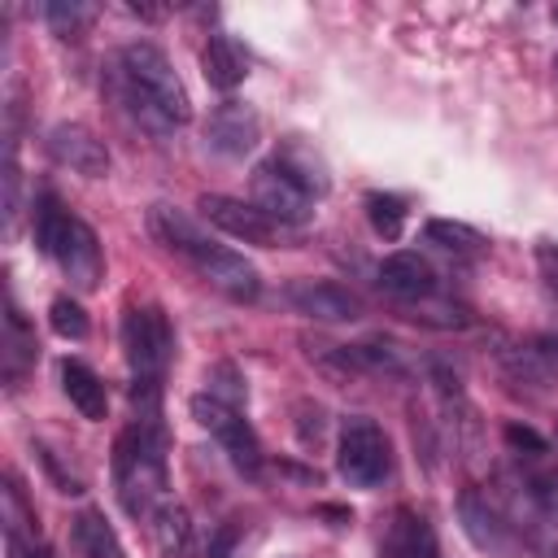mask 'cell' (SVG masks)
Wrapping results in <instances>:
<instances>
[{
	"instance_id": "1",
	"label": "cell",
	"mask_w": 558,
	"mask_h": 558,
	"mask_svg": "<svg viewBox=\"0 0 558 558\" xmlns=\"http://www.w3.org/2000/svg\"><path fill=\"white\" fill-rule=\"evenodd\" d=\"M118 92L131 118L148 131H174L192 118V100L157 44H126L118 52Z\"/></svg>"
},
{
	"instance_id": "2",
	"label": "cell",
	"mask_w": 558,
	"mask_h": 558,
	"mask_svg": "<svg viewBox=\"0 0 558 558\" xmlns=\"http://www.w3.org/2000/svg\"><path fill=\"white\" fill-rule=\"evenodd\" d=\"M161 423L157 418H135L113 449V475L126 514L144 519L166 506V453H161Z\"/></svg>"
},
{
	"instance_id": "3",
	"label": "cell",
	"mask_w": 558,
	"mask_h": 558,
	"mask_svg": "<svg viewBox=\"0 0 558 558\" xmlns=\"http://www.w3.org/2000/svg\"><path fill=\"white\" fill-rule=\"evenodd\" d=\"M35 240L70 275L74 288H96L100 283L105 257H100L96 231L83 218H74L70 209H61V201L52 192H44L39 205H35Z\"/></svg>"
},
{
	"instance_id": "4",
	"label": "cell",
	"mask_w": 558,
	"mask_h": 558,
	"mask_svg": "<svg viewBox=\"0 0 558 558\" xmlns=\"http://www.w3.org/2000/svg\"><path fill=\"white\" fill-rule=\"evenodd\" d=\"M122 349H126V362L135 371V379H161V371L170 366V349H174V336H170V323L157 305H131L126 318H122Z\"/></svg>"
},
{
	"instance_id": "5",
	"label": "cell",
	"mask_w": 558,
	"mask_h": 558,
	"mask_svg": "<svg viewBox=\"0 0 558 558\" xmlns=\"http://www.w3.org/2000/svg\"><path fill=\"white\" fill-rule=\"evenodd\" d=\"M192 418H196L205 432L218 436V445L227 449V458H231V466H235L240 475H257V471H262L257 432L248 427V418H244L235 405H227V401H218V397H209V392H196V397H192Z\"/></svg>"
},
{
	"instance_id": "6",
	"label": "cell",
	"mask_w": 558,
	"mask_h": 558,
	"mask_svg": "<svg viewBox=\"0 0 558 558\" xmlns=\"http://www.w3.org/2000/svg\"><path fill=\"white\" fill-rule=\"evenodd\" d=\"M336 466L349 484L357 488H375L384 484V475L392 471V453H388V436L379 432V423L371 418H349L340 427V445H336Z\"/></svg>"
},
{
	"instance_id": "7",
	"label": "cell",
	"mask_w": 558,
	"mask_h": 558,
	"mask_svg": "<svg viewBox=\"0 0 558 558\" xmlns=\"http://www.w3.org/2000/svg\"><path fill=\"white\" fill-rule=\"evenodd\" d=\"M253 205L279 227H301L314 218V196L275 157L253 170Z\"/></svg>"
},
{
	"instance_id": "8",
	"label": "cell",
	"mask_w": 558,
	"mask_h": 558,
	"mask_svg": "<svg viewBox=\"0 0 558 558\" xmlns=\"http://www.w3.org/2000/svg\"><path fill=\"white\" fill-rule=\"evenodd\" d=\"M187 262L196 266V275H201L205 283H214V288L227 292L231 301H253V296L262 292L257 266H253L244 253H235V248H227V244H218V240L196 244V248L187 253Z\"/></svg>"
},
{
	"instance_id": "9",
	"label": "cell",
	"mask_w": 558,
	"mask_h": 558,
	"mask_svg": "<svg viewBox=\"0 0 558 558\" xmlns=\"http://www.w3.org/2000/svg\"><path fill=\"white\" fill-rule=\"evenodd\" d=\"M458 514H462V532L471 536L475 549H484V554H493V558H514V554H519V532H514V523H506V514H501L488 497L462 493Z\"/></svg>"
},
{
	"instance_id": "10",
	"label": "cell",
	"mask_w": 558,
	"mask_h": 558,
	"mask_svg": "<svg viewBox=\"0 0 558 558\" xmlns=\"http://www.w3.org/2000/svg\"><path fill=\"white\" fill-rule=\"evenodd\" d=\"M201 218L214 222L218 231H227L231 240H244V244H270L275 240V222L253 205V201H235V196H222V192H205L196 201Z\"/></svg>"
},
{
	"instance_id": "11",
	"label": "cell",
	"mask_w": 558,
	"mask_h": 558,
	"mask_svg": "<svg viewBox=\"0 0 558 558\" xmlns=\"http://www.w3.org/2000/svg\"><path fill=\"white\" fill-rule=\"evenodd\" d=\"M205 140H209V148L222 153V157H244V153H253L257 140H262V118H257L244 100H222V105L209 113V122H205Z\"/></svg>"
},
{
	"instance_id": "12",
	"label": "cell",
	"mask_w": 558,
	"mask_h": 558,
	"mask_svg": "<svg viewBox=\"0 0 558 558\" xmlns=\"http://www.w3.org/2000/svg\"><path fill=\"white\" fill-rule=\"evenodd\" d=\"M48 153L57 166H70L74 174H87V179H105L109 174V148L87 131V126H74V122H61L48 131Z\"/></svg>"
},
{
	"instance_id": "13",
	"label": "cell",
	"mask_w": 558,
	"mask_h": 558,
	"mask_svg": "<svg viewBox=\"0 0 558 558\" xmlns=\"http://www.w3.org/2000/svg\"><path fill=\"white\" fill-rule=\"evenodd\" d=\"M288 301L310 314V318H323V323H349L362 314V301L357 292H349L344 283H331V279H296L288 288Z\"/></svg>"
},
{
	"instance_id": "14",
	"label": "cell",
	"mask_w": 558,
	"mask_h": 558,
	"mask_svg": "<svg viewBox=\"0 0 558 558\" xmlns=\"http://www.w3.org/2000/svg\"><path fill=\"white\" fill-rule=\"evenodd\" d=\"M379 283L397 301H427V296H436V270L418 253H388L379 262Z\"/></svg>"
},
{
	"instance_id": "15",
	"label": "cell",
	"mask_w": 558,
	"mask_h": 558,
	"mask_svg": "<svg viewBox=\"0 0 558 558\" xmlns=\"http://www.w3.org/2000/svg\"><path fill=\"white\" fill-rule=\"evenodd\" d=\"M384 558H436V536L423 514L397 510L384 536Z\"/></svg>"
},
{
	"instance_id": "16",
	"label": "cell",
	"mask_w": 558,
	"mask_h": 558,
	"mask_svg": "<svg viewBox=\"0 0 558 558\" xmlns=\"http://www.w3.org/2000/svg\"><path fill=\"white\" fill-rule=\"evenodd\" d=\"M61 388H65L70 405H74L83 418L100 423V418L109 414V392H105V384H100V375H96L92 366L65 362V366H61Z\"/></svg>"
},
{
	"instance_id": "17",
	"label": "cell",
	"mask_w": 558,
	"mask_h": 558,
	"mask_svg": "<svg viewBox=\"0 0 558 558\" xmlns=\"http://www.w3.org/2000/svg\"><path fill=\"white\" fill-rule=\"evenodd\" d=\"M201 65H205V78H209L218 92L240 87L244 74H248V61H244V52H240V44H235L231 35H209V44H205V52H201Z\"/></svg>"
},
{
	"instance_id": "18",
	"label": "cell",
	"mask_w": 558,
	"mask_h": 558,
	"mask_svg": "<svg viewBox=\"0 0 558 558\" xmlns=\"http://www.w3.org/2000/svg\"><path fill=\"white\" fill-rule=\"evenodd\" d=\"M148 231H153L170 253H179V257H187L196 244L209 240L196 218H187L183 209H170V205H153V209H148Z\"/></svg>"
},
{
	"instance_id": "19",
	"label": "cell",
	"mask_w": 558,
	"mask_h": 558,
	"mask_svg": "<svg viewBox=\"0 0 558 558\" xmlns=\"http://www.w3.org/2000/svg\"><path fill=\"white\" fill-rule=\"evenodd\" d=\"M153 532H157V549L161 558H196V536H192V519L183 506L166 501L153 514Z\"/></svg>"
},
{
	"instance_id": "20",
	"label": "cell",
	"mask_w": 558,
	"mask_h": 558,
	"mask_svg": "<svg viewBox=\"0 0 558 558\" xmlns=\"http://www.w3.org/2000/svg\"><path fill=\"white\" fill-rule=\"evenodd\" d=\"M74 545H78L83 558H126V549H122L113 523H109L100 510H83V514L74 519Z\"/></svg>"
},
{
	"instance_id": "21",
	"label": "cell",
	"mask_w": 558,
	"mask_h": 558,
	"mask_svg": "<svg viewBox=\"0 0 558 558\" xmlns=\"http://www.w3.org/2000/svg\"><path fill=\"white\" fill-rule=\"evenodd\" d=\"M423 235H427V244H440V248H449V253H484V244H488L475 227L453 222V218H432V222L423 227Z\"/></svg>"
},
{
	"instance_id": "22",
	"label": "cell",
	"mask_w": 558,
	"mask_h": 558,
	"mask_svg": "<svg viewBox=\"0 0 558 558\" xmlns=\"http://www.w3.org/2000/svg\"><path fill=\"white\" fill-rule=\"evenodd\" d=\"M31 357H35V340L22 323V314L9 305V314H4V371H9V379H17Z\"/></svg>"
},
{
	"instance_id": "23",
	"label": "cell",
	"mask_w": 558,
	"mask_h": 558,
	"mask_svg": "<svg viewBox=\"0 0 558 558\" xmlns=\"http://www.w3.org/2000/svg\"><path fill=\"white\" fill-rule=\"evenodd\" d=\"M275 161H279V166H283V170H288V174H292V179H296V183H301L310 196H314V192H327V174H323V166H318V161H314L305 148L288 144V148H283Z\"/></svg>"
},
{
	"instance_id": "24",
	"label": "cell",
	"mask_w": 558,
	"mask_h": 558,
	"mask_svg": "<svg viewBox=\"0 0 558 558\" xmlns=\"http://www.w3.org/2000/svg\"><path fill=\"white\" fill-rule=\"evenodd\" d=\"M366 218H371V227L384 240H397L401 235V222H405V205L397 196H388V192H371L366 196Z\"/></svg>"
},
{
	"instance_id": "25",
	"label": "cell",
	"mask_w": 558,
	"mask_h": 558,
	"mask_svg": "<svg viewBox=\"0 0 558 558\" xmlns=\"http://www.w3.org/2000/svg\"><path fill=\"white\" fill-rule=\"evenodd\" d=\"M48 323H52V331L65 336V340H83V336H87V314H83V305H78L74 296H57L52 310H48Z\"/></svg>"
},
{
	"instance_id": "26",
	"label": "cell",
	"mask_w": 558,
	"mask_h": 558,
	"mask_svg": "<svg viewBox=\"0 0 558 558\" xmlns=\"http://www.w3.org/2000/svg\"><path fill=\"white\" fill-rule=\"evenodd\" d=\"M205 384H209V397H218L227 405H240L244 401V379L235 375V366H214L205 375Z\"/></svg>"
},
{
	"instance_id": "27",
	"label": "cell",
	"mask_w": 558,
	"mask_h": 558,
	"mask_svg": "<svg viewBox=\"0 0 558 558\" xmlns=\"http://www.w3.org/2000/svg\"><path fill=\"white\" fill-rule=\"evenodd\" d=\"M92 17V9L87 4H48V22L61 31V35H70L74 26H83Z\"/></svg>"
},
{
	"instance_id": "28",
	"label": "cell",
	"mask_w": 558,
	"mask_h": 558,
	"mask_svg": "<svg viewBox=\"0 0 558 558\" xmlns=\"http://www.w3.org/2000/svg\"><path fill=\"white\" fill-rule=\"evenodd\" d=\"M506 445L519 449V453H545V449H549L545 436H536V432L523 427V423H506Z\"/></svg>"
},
{
	"instance_id": "29",
	"label": "cell",
	"mask_w": 558,
	"mask_h": 558,
	"mask_svg": "<svg viewBox=\"0 0 558 558\" xmlns=\"http://www.w3.org/2000/svg\"><path fill=\"white\" fill-rule=\"evenodd\" d=\"M536 266H541V279H545V288L558 296V244H536Z\"/></svg>"
},
{
	"instance_id": "30",
	"label": "cell",
	"mask_w": 558,
	"mask_h": 558,
	"mask_svg": "<svg viewBox=\"0 0 558 558\" xmlns=\"http://www.w3.org/2000/svg\"><path fill=\"white\" fill-rule=\"evenodd\" d=\"M235 545H240V532L227 523V527H218V532L209 536V549H205V558H235Z\"/></svg>"
}]
</instances>
